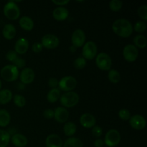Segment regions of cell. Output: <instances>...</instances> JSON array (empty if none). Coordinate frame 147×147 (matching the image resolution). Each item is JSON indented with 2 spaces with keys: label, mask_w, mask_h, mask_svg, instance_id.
<instances>
[{
  "label": "cell",
  "mask_w": 147,
  "mask_h": 147,
  "mask_svg": "<svg viewBox=\"0 0 147 147\" xmlns=\"http://www.w3.org/2000/svg\"><path fill=\"white\" fill-rule=\"evenodd\" d=\"M76 49H77V47H75L74 45H72V46H70V51H71V52H73V53H74V52H76Z\"/></svg>",
  "instance_id": "43"
},
{
  "label": "cell",
  "mask_w": 147,
  "mask_h": 147,
  "mask_svg": "<svg viewBox=\"0 0 147 147\" xmlns=\"http://www.w3.org/2000/svg\"><path fill=\"white\" fill-rule=\"evenodd\" d=\"M80 124L86 129H90L93 128V126H96V117L93 114L89 113H83L81 115L80 118Z\"/></svg>",
  "instance_id": "16"
},
{
  "label": "cell",
  "mask_w": 147,
  "mask_h": 147,
  "mask_svg": "<svg viewBox=\"0 0 147 147\" xmlns=\"http://www.w3.org/2000/svg\"><path fill=\"white\" fill-rule=\"evenodd\" d=\"M0 74L1 78L5 81L13 82L18 78L20 73H19V69L16 66L10 64L4 66L1 69Z\"/></svg>",
  "instance_id": "2"
},
{
  "label": "cell",
  "mask_w": 147,
  "mask_h": 147,
  "mask_svg": "<svg viewBox=\"0 0 147 147\" xmlns=\"http://www.w3.org/2000/svg\"><path fill=\"white\" fill-rule=\"evenodd\" d=\"M11 136L8 131L0 129V147H7L9 143Z\"/></svg>",
  "instance_id": "28"
},
{
  "label": "cell",
  "mask_w": 147,
  "mask_h": 147,
  "mask_svg": "<svg viewBox=\"0 0 147 147\" xmlns=\"http://www.w3.org/2000/svg\"><path fill=\"white\" fill-rule=\"evenodd\" d=\"M96 63L98 67L102 70H110L112 66V60L109 54L100 53L97 55Z\"/></svg>",
  "instance_id": "6"
},
{
  "label": "cell",
  "mask_w": 147,
  "mask_h": 147,
  "mask_svg": "<svg viewBox=\"0 0 147 147\" xmlns=\"http://www.w3.org/2000/svg\"><path fill=\"white\" fill-rule=\"evenodd\" d=\"M11 121V116L6 109L0 110V126L6 127L8 126Z\"/></svg>",
  "instance_id": "23"
},
{
  "label": "cell",
  "mask_w": 147,
  "mask_h": 147,
  "mask_svg": "<svg viewBox=\"0 0 147 147\" xmlns=\"http://www.w3.org/2000/svg\"><path fill=\"white\" fill-rule=\"evenodd\" d=\"M20 26L24 30L30 31L34 27V21L29 16H22L20 19Z\"/></svg>",
  "instance_id": "21"
},
{
  "label": "cell",
  "mask_w": 147,
  "mask_h": 147,
  "mask_svg": "<svg viewBox=\"0 0 147 147\" xmlns=\"http://www.w3.org/2000/svg\"><path fill=\"white\" fill-rule=\"evenodd\" d=\"M63 147H83V144L80 139L73 136L66 139Z\"/></svg>",
  "instance_id": "25"
},
{
  "label": "cell",
  "mask_w": 147,
  "mask_h": 147,
  "mask_svg": "<svg viewBox=\"0 0 147 147\" xmlns=\"http://www.w3.org/2000/svg\"><path fill=\"white\" fill-rule=\"evenodd\" d=\"M104 144L109 147H115L121 142V134L116 129H110L105 135Z\"/></svg>",
  "instance_id": "5"
},
{
  "label": "cell",
  "mask_w": 147,
  "mask_h": 147,
  "mask_svg": "<svg viewBox=\"0 0 147 147\" xmlns=\"http://www.w3.org/2000/svg\"><path fill=\"white\" fill-rule=\"evenodd\" d=\"M1 80H0V89H1Z\"/></svg>",
  "instance_id": "44"
},
{
  "label": "cell",
  "mask_w": 147,
  "mask_h": 147,
  "mask_svg": "<svg viewBox=\"0 0 147 147\" xmlns=\"http://www.w3.org/2000/svg\"><path fill=\"white\" fill-rule=\"evenodd\" d=\"M6 59L12 63L13 65L16 66L18 69L24 68L26 65L25 60L19 57L18 54L14 50H9L7 52L6 54Z\"/></svg>",
  "instance_id": "9"
},
{
  "label": "cell",
  "mask_w": 147,
  "mask_h": 147,
  "mask_svg": "<svg viewBox=\"0 0 147 147\" xmlns=\"http://www.w3.org/2000/svg\"><path fill=\"white\" fill-rule=\"evenodd\" d=\"M92 134L96 137L99 138L103 134V129L99 126H94L92 128Z\"/></svg>",
  "instance_id": "37"
},
{
  "label": "cell",
  "mask_w": 147,
  "mask_h": 147,
  "mask_svg": "<svg viewBox=\"0 0 147 147\" xmlns=\"http://www.w3.org/2000/svg\"><path fill=\"white\" fill-rule=\"evenodd\" d=\"M147 40L146 37L143 34H137L134 37V43L136 47L144 48L146 46Z\"/></svg>",
  "instance_id": "29"
},
{
  "label": "cell",
  "mask_w": 147,
  "mask_h": 147,
  "mask_svg": "<svg viewBox=\"0 0 147 147\" xmlns=\"http://www.w3.org/2000/svg\"><path fill=\"white\" fill-rule=\"evenodd\" d=\"M71 41L75 47H80L83 46L86 41V34L84 31L81 29H76L72 34Z\"/></svg>",
  "instance_id": "12"
},
{
  "label": "cell",
  "mask_w": 147,
  "mask_h": 147,
  "mask_svg": "<svg viewBox=\"0 0 147 147\" xmlns=\"http://www.w3.org/2000/svg\"><path fill=\"white\" fill-rule=\"evenodd\" d=\"M29 48V42L24 37L19 38L14 45V51L17 54L22 55L27 53Z\"/></svg>",
  "instance_id": "17"
},
{
  "label": "cell",
  "mask_w": 147,
  "mask_h": 147,
  "mask_svg": "<svg viewBox=\"0 0 147 147\" xmlns=\"http://www.w3.org/2000/svg\"><path fill=\"white\" fill-rule=\"evenodd\" d=\"M97 45L93 41H88L83 45L82 54L85 59L92 60L97 55Z\"/></svg>",
  "instance_id": "8"
},
{
  "label": "cell",
  "mask_w": 147,
  "mask_h": 147,
  "mask_svg": "<svg viewBox=\"0 0 147 147\" xmlns=\"http://www.w3.org/2000/svg\"><path fill=\"white\" fill-rule=\"evenodd\" d=\"M77 85V80L73 76H65L62 78L58 82V86L60 90L65 92L72 91Z\"/></svg>",
  "instance_id": "7"
},
{
  "label": "cell",
  "mask_w": 147,
  "mask_h": 147,
  "mask_svg": "<svg viewBox=\"0 0 147 147\" xmlns=\"http://www.w3.org/2000/svg\"><path fill=\"white\" fill-rule=\"evenodd\" d=\"M12 93L9 89L0 90V104H7L12 99Z\"/></svg>",
  "instance_id": "24"
},
{
  "label": "cell",
  "mask_w": 147,
  "mask_h": 147,
  "mask_svg": "<svg viewBox=\"0 0 147 147\" xmlns=\"http://www.w3.org/2000/svg\"><path fill=\"white\" fill-rule=\"evenodd\" d=\"M123 55L128 62H134L137 59L139 50L134 45H126L123 50Z\"/></svg>",
  "instance_id": "10"
},
{
  "label": "cell",
  "mask_w": 147,
  "mask_h": 147,
  "mask_svg": "<svg viewBox=\"0 0 147 147\" xmlns=\"http://www.w3.org/2000/svg\"><path fill=\"white\" fill-rule=\"evenodd\" d=\"M129 123L133 129L136 130H142L144 129L146 125V121L143 116L139 114L134 115L129 119Z\"/></svg>",
  "instance_id": "13"
},
{
  "label": "cell",
  "mask_w": 147,
  "mask_h": 147,
  "mask_svg": "<svg viewBox=\"0 0 147 147\" xmlns=\"http://www.w3.org/2000/svg\"><path fill=\"white\" fill-rule=\"evenodd\" d=\"M63 131L66 136H72L76 134V131H77V126L73 122H67L63 126Z\"/></svg>",
  "instance_id": "27"
},
{
  "label": "cell",
  "mask_w": 147,
  "mask_h": 147,
  "mask_svg": "<svg viewBox=\"0 0 147 147\" xmlns=\"http://www.w3.org/2000/svg\"><path fill=\"white\" fill-rule=\"evenodd\" d=\"M122 6H123V1L121 0H111L109 2V7L112 11H119L121 9Z\"/></svg>",
  "instance_id": "32"
},
{
  "label": "cell",
  "mask_w": 147,
  "mask_h": 147,
  "mask_svg": "<svg viewBox=\"0 0 147 147\" xmlns=\"http://www.w3.org/2000/svg\"><path fill=\"white\" fill-rule=\"evenodd\" d=\"M59 43L60 40L55 34H47L42 37L41 44L46 48L54 49L59 45Z\"/></svg>",
  "instance_id": "11"
},
{
  "label": "cell",
  "mask_w": 147,
  "mask_h": 147,
  "mask_svg": "<svg viewBox=\"0 0 147 147\" xmlns=\"http://www.w3.org/2000/svg\"><path fill=\"white\" fill-rule=\"evenodd\" d=\"M112 29L117 35L128 37L133 32V26L129 20L124 18L117 19L113 22Z\"/></svg>",
  "instance_id": "1"
},
{
  "label": "cell",
  "mask_w": 147,
  "mask_h": 147,
  "mask_svg": "<svg viewBox=\"0 0 147 147\" xmlns=\"http://www.w3.org/2000/svg\"><path fill=\"white\" fill-rule=\"evenodd\" d=\"M14 99V103L18 107H23L26 104V99L23 96L20 94H17L13 98Z\"/></svg>",
  "instance_id": "33"
},
{
  "label": "cell",
  "mask_w": 147,
  "mask_h": 147,
  "mask_svg": "<svg viewBox=\"0 0 147 147\" xmlns=\"http://www.w3.org/2000/svg\"><path fill=\"white\" fill-rule=\"evenodd\" d=\"M146 29V23L144 21H138L135 23L133 30L137 32H143Z\"/></svg>",
  "instance_id": "34"
},
{
  "label": "cell",
  "mask_w": 147,
  "mask_h": 147,
  "mask_svg": "<svg viewBox=\"0 0 147 147\" xmlns=\"http://www.w3.org/2000/svg\"><path fill=\"white\" fill-rule=\"evenodd\" d=\"M3 11L6 17L9 20H17L20 17V9L14 1H9L4 5Z\"/></svg>",
  "instance_id": "4"
},
{
  "label": "cell",
  "mask_w": 147,
  "mask_h": 147,
  "mask_svg": "<svg viewBox=\"0 0 147 147\" xmlns=\"http://www.w3.org/2000/svg\"><path fill=\"white\" fill-rule=\"evenodd\" d=\"M11 141L13 144L17 147H24L28 143L27 138L21 134H15L11 137Z\"/></svg>",
  "instance_id": "20"
},
{
  "label": "cell",
  "mask_w": 147,
  "mask_h": 147,
  "mask_svg": "<svg viewBox=\"0 0 147 147\" xmlns=\"http://www.w3.org/2000/svg\"><path fill=\"white\" fill-rule=\"evenodd\" d=\"M60 97V90L57 88H52L47 95V99L50 103H55Z\"/></svg>",
  "instance_id": "26"
},
{
  "label": "cell",
  "mask_w": 147,
  "mask_h": 147,
  "mask_svg": "<svg viewBox=\"0 0 147 147\" xmlns=\"http://www.w3.org/2000/svg\"><path fill=\"white\" fill-rule=\"evenodd\" d=\"M73 65L76 69H78V70L83 69L86 65V60L83 57H77L73 62Z\"/></svg>",
  "instance_id": "31"
},
{
  "label": "cell",
  "mask_w": 147,
  "mask_h": 147,
  "mask_svg": "<svg viewBox=\"0 0 147 147\" xmlns=\"http://www.w3.org/2000/svg\"><path fill=\"white\" fill-rule=\"evenodd\" d=\"M80 97L76 92H65L60 97V101L64 108H71L78 103Z\"/></svg>",
  "instance_id": "3"
},
{
  "label": "cell",
  "mask_w": 147,
  "mask_h": 147,
  "mask_svg": "<svg viewBox=\"0 0 147 147\" xmlns=\"http://www.w3.org/2000/svg\"><path fill=\"white\" fill-rule=\"evenodd\" d=\"M47 147H63V140L60 136L55 134L48 135L45 140Z\"/></svg>",
  "instance_id": "18"
},
{
  "label": "cell",
  "mask_w": 147,
  "mask_h": 147,
  "mask_svg": "<svg viewBox=\"0 0 147 147\" xmlns=\"http://www.w3.org/2000/svg\"><path fill=\"white\" fill-rule=\"evenodd\" d=\"M54 118L59 123H65L69 118V112L66 108L59 106L54 110Z\"/></svg>",
  "instance_id": "15"
},
{
  "label": "cell",
  "mask_w": 147,
  "mask_h": 147,
  "mask_svg": "<svg viewBox=\"0 0 147 147\" xmlns=\"http://www.w3.org/2000/svg\"><path fill=\"white\" fill-rule=\"evenodd\" d=\"M2 34L4 38L7 40H11L16 35V28L14 24H7L2 29Z\"/></svg>",
  "instance_id": "22"
},
{
  "label": "cell",
  "mask_w": 147,
  "mask_h": 147,
  "mask_svg": "<svg viewBox=\"0 0 147 147\" xmlns=\"http://www.w3.org/2000/svg\"><path fill=\"white\" fill-rule=\"evenodd\" d=\"M43 116L46 119H53V118H54V110H53L51 109H45L44 111V112H43Z\"/></svg>",
  "instance_id": "39"
},
{
  "label": "cell",
  "mask_w": 147,
  "mask_h": 147,
  "mask_svg": "<svg viewBox=\"0 0 147 147\" xmlns=\"http://www.w3.org/2000/svg\"><path fill=\"white\" fill-rule=\"evenodd\" d=\"M42 48L43 46L40 42H34L32 46V50L36 53H40L42 50Z\"/></svg>",
  "instance_id": "38"
},
{
  "label": "cell",
  "mask_w": 147,
  "mask_h": 147,
  "mask_svg": "<svg viewBox=\"0 0 147 147\" xmlns=\"http://www.w3.org/2000/svg\"><path fill=\"white\" fill-rule=\"evenodd\" d=\"M69 14L68 9L65 7H57L53 10V15L55 20L62 21L67 18Z\"/></svg>",
  "instance_id": "19"
},
{
  "label": "cell",
  "mask_w": 147,
  "mask_h": 147,
  "mask_svg": "<svg viewBox=\"0 0 147 147\" xmlns=\"http://www.w3.org/2000/svg\"><path fill=\"white\" fill-rule=\"evenodd\" d=\"M53 1L54 4H57V5L62 7V6H64L65 4H68L70 2V0H53Z\"/></svg>",
  "instance_id": "41"
},
{
  "label": "cell",
  "mask_w": 147,
  "mask_h": 147,
  "mask_svg": "<svg viewBox=\"0 0 147 147\" xmlns=\"http://www.w3.org/2000/svg\"><path fill=\"white\" fill-rule=\"evenodd\" d=\"M119 116L123 121H128L131 118V112L126 109H122L119 111Z\"/></svg>",
  "instance_id": "36"
},
{
  "label": "cell",
  "mask_w": 147,
  "mask_h": 147,
  "mask_svg": "<svg viewBox=\"0 0 147 147\" xmlns=\"http://www.w3.org/2000/svg\"><path fill=\"white\" fill-rule=\"evenodd\" d=\"M108 78L111 83H117L120 81L121 75L119 72L115 69H111L108 74Z\"/></svg>",
  "instance_id": "30"
},
{
  "label": "cell",
  "mask_w": 147,
  "mask_h": 147,
  "mask_svg": "<svg viewBox=\"0 0 147 147\" xmlns=\"http://www.w3.org/2000/svg\"><path fill=\"white\" fill-rule=\"evenodd\" d=\"M104 145V142L101 139H97L94 142V146L96 147H103Z\"/></svg>",
  "instance_id": "42"
},
{
  "label": "cell",
  "mask_w": 147,
  "mask_h": 147,
  "mask_svg": "<svg viewBox=\"0 0 147 147\" xmlns=\"http://www.w3.org/2000/svg\"><path fill=\"white\" fill-rule=\"evenodd\" d=\"M19 76L22 83L24 84H30L34 80L35 74L31 67H24L22 70Z\"/></svg>",
  "instance_id": "14"
},
{
  "label": "cell",
  "mask_w": 147,
  "mask_h": 147,
  "mask_svg": "<svg viewBox=\"0 0 147 147\" xmlns=\"http://www.w3.org/2000/svg\"><path fill=\"white\" fill-rule=\"evenodd\" d=\"M58 80L55 78H50L48 80V86L52 88H55L58 86Z\"/></svg>",
  "instance_id": "40"
},
{
  "label": "cell",
  "mask_w": 147,
  "mask_h": 147,
  "mask_svg": "<svg viewBox=\"0 0 147 147\" xmlns=\"http://www.w3.org/2000/svg\"><path fill=\"white\" fill-rule=\"evenodd\" d=\"M137 12L142 20H144V22L147 20V6L146 4H143V5L140 6L138 8Z\"/></svg>",
  "instance_id": "35"
}]
</instances>
